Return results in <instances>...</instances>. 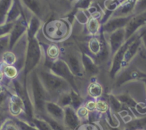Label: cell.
Instances as JSON below:
<instances>
[{"label": "cell", "mask_w": 146, "mask_h": 130, "mask_svg": "<svg viewBox=\"0 0 146 130\" xmlns=\"http://www.w3.org/2000/svg\"><path fill=\"white\" fill-rule=\"evenodd\" d=\"M86 108L90 111H93L96 108V103H95L94 102H89L87 103Z\"/></svg>", "instance_id": "cell-21"}, {"label": "cell", "mask_w": 146, "mask_h": 130, "mask_svg": "<svg viewBox=\"0 0 146 130\" xmlns=\"http://www.w3.org/2000/svg\"><path fill=\"white\" fill-rule=\"evenodd\" d=\"M78 130H98V129H97L96 127H95V126L88 124V125H84V126H82V127H79Z\"/></svg>", "instance_id": "cell-20"}, {"label": "cell", "mask_w": 146, "mask_h": 130, "mask_svg": "<svg viewBox=\"0 0 146 130\" xmlns=\"http://www.w3.org/2000/svg\"><path fill=\"white\" fill-rule=\"evenodd\" d=\"M21 2L40 19L48 15V6L45 0H20Z\"/></svg>", "instance_id": "cell-1"}, {"label": "cell", "mask_w": 146, "mask_h": 130, "mask_svg": "<svg viewBox=\"0 0 146 130\" xmlns=\"http://www.w3.org/2000/svg\"><path fill=\"white\" fill-rule=\"evenodd\" d=\"M47 5L50 7L54 8L59 12H65L68 11L70 8V3L69 0H45Z\"/></svg>", "instance_id": "cell-8"}, {"label": "cell", "mask_w": 146, "mask_h": 130, "mask_svg": "<svg viewBox=\"0 0 146 130\" xmlns=\"http://www.w3.org/2000/svg\"><path fill=\"white\" fill-rule=\"evenodd\" d=\"M90 48L91 51L94 53H98L100 50V43L97 39H92L90 42Z\"/></svg>", "instance_id": "cell-16"}, {"label": "cell", "mask_w": 146, "mask_h": 130, "mask_svg": "<svg viewBox=\"0 0 146 130\" xmlns=\"http://www.w3.org/2000/svg\"><path fill=\"white\" fill-rule=\"evenodd\" d=\"M47 54L50 56L51 58H54V57H57L59 54V49L56 46H50L49 47L48 50H47Z\"/></svg>", "instance_id": "cell-18"}, {"label": "cell", "mask_w": 146, "mask_h": 130, "mask_svg": "<svg viewBox=\"0 0 146 130\" xmlns=\"http://www.w3.org/2000/svg\"><path fill=\"white\" fill-rule=\"evenodd\" d=\"M2 72L1 71V69H0V79H2Z\"/></svg>", "instance_id": "cell-25"}, {"label": "cell", "mask_w": 146, "mask_h": 130, "mask_svg": "<svg viewBox=\"0 0 146 130\" xmlns=\"http://www.w3.org/2000/svg\"><path fill=\"white\" fill-rule=\"evenodd\" d=\"M95 109L100 112H105L108 111V105L106 102L100 100L96 102V108Z\"/></svg>", "instance_id": "cell-17"}, {"label": "cell", "mask_w": 146, "mask_h": 130, "mask_svg": "<svg viewBox=\"0 0 146 130\" xmlns=\"http://www.w3.org/2000/svg\"><path fill=\"white\" fill-rule=\"evenodd\" d=\"M77 1H78V0H69V2H70L71 4L74 2H77Z\"/></svg>", "instance_id": "cell-24"}, {"label": "cell", "mask_w": 146, "mask_h": 130, "mask_svg": "<svg viewBox=\"0 0 146 130\" xmlns=\"http://www.w3.org/2000/svg\"><path fill=\"white\" fill-rule=\"evenodd\" d=\"M78 117L79 119H85L88 116V110L86 107H80L78 111Z\"/></svg>", "instance_id": "cell-19"}, {"label": "cell", "mask_w": 146, "mask_h": 130, "mask_svg": "<svg viewBox=\"0 0 146 130\" xmlns=\"http://www.w3.org/2000/svg\"><path fill=\"white\" fill-rule=\"evenodd\" d=\"M22 106L23 104H22V102L21 101L20 99L18 97H13L10 103V106H9L10 112L13 115H18L22 112Z\"/></svg>", "instance_id": "cell-9"}, {"label": "cell", "mask_w": 146, "mask_h": 130, "mask_svg": "<svg viewBox=\"0 0 146 130\" xmlns=\"http://www.w3.org/2000/svg\"><path fill=\"white\" fill-rule=\"evenodd\" d=\"M125 130H146V116L129 121L126 124Z\"/></svg>", "instance_id": "cell-7"}, {"label": "cell", "mask_w": 146, "mask_h": 130, "mask_svg": "<svg viewBox=\"0 0 146 130\" xmlns=\"http://www.w3.org/2000/svg\"><path fill=\"white\" fill-rule=\"evenodd\" d=\"M2 59H3L4 62L7 65H11L14 64L16 61V57L12 52H5L2 55Z\"/></svg>", "instance_id": "cell-14"}, {"label": "cell", "mask_w": 146, "mask_h": 130, "mask_svg": "<svg viewBox=\"0 0 146 130\" xmlns=\"http://www.w3.org/2000/svg\"><path fill=\"white\" fill-rule=\"evenodd\" d=\"M140 37H141L143 42H144V44H145V46H146V29H145V31H143V33H142L141 35H140Z\"/></svg>", "instance_id": "cell-23"}, {"label": "cell", "mask_w": 146, "mask_h": 130, "mask_svg": "<svg viewBox=\"0 0 146 130\" xmlns=\"http://www.w3.org/2000/svg\"><path fill=\"white\" fill-rule=\"evenodd\" d=\"M88 29L89 30L90 32L92 33V34H95L98 31L100 26V23L98 22V19L97 18H93L89 19L88 22Z\"/></svg>", "instance_id": "cell-10"}, {"label": "cell", "mask_w": 146, "mask_h": 130, "mask_svg": "<svg viewBox=\"0 0 146 130\" xmlns=\"http://www.w3.org/2000/svg\"><path fill=\"white\" fill-rule=\"evenodd\" d=\"M62 30L67 29V25L60 21H52L47 26V32L51 37L54 38H60L67 34V32Z\"/></svg>", "instance_id": "cell-4"}, {"label": "cell", "mask_w": 146, "mask_h": 130, "mask_svg": "<svg viewBox=\"0 0 146 130\" xmlns=\"http://www.w3.org/2000/svg\"><path fill=\"white\" fill-rule=\"evenodd\" d=\"M133 15L127 16H113L104 24V29L108 32H113L121 28H125Z\"/></svg>", "instance_id": "cell-3"}, {"label": "cell", "mask_w": 146, "mask_h": 130, "mask_svg": "<svg viewBox=\"0 0 146 130\" xmlns=\"http://www.w3.org/2000/svg\"><path fill=\"white\" fill-rule=\"evenodd\" d=\"M13 0H0V25L6 23L7 14L12 7Z\"/></svg>", "instance_id": "cell-6"}, {"label": "cell", "mask_w": 146, "mask_h": 130, "mask_svg": "<svg viewBox=\"0 0 146 130\" xmlns=\"http://www.w3.org/2000/svg\"><path fill=\"white\" fill-rule=\"evenodd\" d=\"M89 92L92 96H99L102 94V87L98 83H92L89 86Z\"/></svg>", "instance_id": "cell-11"}, {"label": "cell", "mask_w": 146, "mask_h": 130, "mask_svg": "<svg viewBox=\"0 0 146 130\" xmlns=\"http://www.w3.org/2000/svg\"><path fill=\"white\" fill-rule=\"evenodd\" d=\"M146 24V12L133 15L131 19L125 27V37L128 38L133 35L136 31Z\"/></svg>", "instance_id": "cell-2"}, {"label": "cell", "mask_w": 146, "mask_h": 130, "mask_svg": "<svg viewBox=\"0 0 146 130\" xmlns=\"http://www.w3.org/2000/svg\"><path fill=\"white\" fill-rule=\"evenodd\" d=\"M80 119L71 108H67L64 115V124L68 130H75L78 127Z\"/></svg>", "instance_id": "cell-5"}, {"label": "cell", "mask_w": 146, "mask_h": 130, "mask_svg": "<svg viewBox=\"0 0 146 130\" xmlns=\"http://www.w3.org/2000/svg\"><path fill=\"white\" fill-rule=\"evenodd\" d=\"M14 23H5L2 25H0V37H5L9 32H11L13 28Z\"/></svg>", "instance_id": "cell-12"}, {"label": "cell", "mask_w": 146, "mask_h": 130, "mask_svg": "<svg viewBox=\"0 0 146 130\" xmlns=\"http://www.w3.org/2000/svg\"><path fill=\"white\" fill-rule=\"evenodd\" d=\"M4 72H5V74L6 75V76L9 78L15 77L17 74V71L16 68L14 67L12 65H7L5 67Z\"/></svg>", "instance_id": "cell-15"}, {"label": "cell", "mask_w": 146, "mask_h": 130, "mask_svg": "<svg viewBox=\"0 0 146 130\" xmlns=\"http://www.w3.org/2000/svg\"><path fill=\"white\" fill-rule=\"evenodd\" d=\"M107 1H108V0H92V3H95L96 5H100V7H104V5H105Z\"/></svg>", "instance_id": "cell-22"}, {"label": "cell", "mask_w": 146, "mask_h": 130, "mask_svg": "<svg viewBox=\"0 0 146 130\" xmlns=\"http://www.w3.org/2000/svg\"><path fill=\"white\" fill-rule=\"evenodd\" d=\"M1 92H2V86H0V93H1Z\"/></svg>", "instance_id": "cell-26"}, {"label": "cell", "mask_w": 146, "mask_h": 130, "mask_svg": "<svg viewBox=\"0 0 146 130\" xmlns=\"http://www.w3.org/2000/svg\"><path fill=\"white\" fill-rule=\"evenodd\" d=\"M145 82V85H146V82Z\"/></svg>", "instance_id": "cell-27"}, {"label": "cell", "mask_w": 146, "mask_h": 130, "mask_svg": "<svg viewBox=\"0 0 146 130\" xmlns=\"http://www.w3.org/2000/svg\"><path fill=\"white\" fill-rule=\"evenodd\" d=\"M146 12V0H137L134 9V15Z\"/></svg>", "instance_id": "cell-13"}]
</instances>
